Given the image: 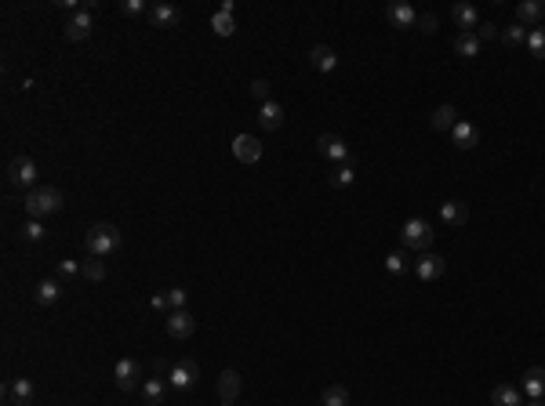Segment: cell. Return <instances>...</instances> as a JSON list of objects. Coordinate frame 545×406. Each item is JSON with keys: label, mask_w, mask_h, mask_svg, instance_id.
<instances>
[{"label": "cell", "mask_w": 545, "mask_h": 406, "mask_svg": "<svg viewBox=\"0 0 545 406\" xmlns=\"http://www.w3.org/2000/svg\"><path fill=\"white\" fill-rule=\"evenodd\" d=\"M22 207H26V214L33 218V221H44L47 214H58L62 210V192L58 189H33V192H26V200H22Z\"/></svg>", "instance_id": "cell-1"}, {"label": "cell", "mask_w": 545, "mask_h": 406, "mask_svg": "<svg viewBox=\"0 0 545 406\" xmlns=\"http://www.w3.org/2000/svg\"><path fill=\"white\" fill-rule=\"evenodd\" d=\"M84 247L91 257H109L117 247H120V229L117 225H109V221H99V225H91V232L84 239Z\"/></svg>", "instance_id": "cell-2"}, {"label": "cell", "mask_w": 545, "mask_h": 406, "mask_svg": "<svg viewBox=\"0 0 545 406\" xmlns=\"http://www.w3.org/2000/svg\"><path fill=\"white\" fill-rule=\"evenodd\" d=\"M8 182L15 189H26V192H33L37 185V164H33V156H11V164H8Z\"/></svg>", "instance_id": "cell-3"}, {"label": "cell", "mask_w": 545, "mask_h": 406, "mask_svg": "<svg viewBox=\"0 0 545 406\" xmlns=\"http://www.w3.org/2000/svg\"><path fill=\"white\" fill-rule=\"evenodd\" d=\"M432 236H437V232L429 229V221H425V218H407V221H404V229H400V239H404L411 251H422V254L429 251Z\"/></svg>", "instance_id": "cell-4"}, {"label": "cell", "mask_w": 545, "mask_h": 406, "mask_svg": "<svg viewBox=\"0 0 545 406\" xmlns=\"http://www.w3.org/2000/svg\"><path fill=\"white\" fill-rule=\"evenodd\" d=\"M197 378H200L197 360H179V363L168 370V384H171V388H179V392H189V388L197 384Z\"/></svg>", "instance_id": "cell-5"}, {"label": "cell", "mask_w": 545, "mask_h": 406, "mask_svg": "<svg viewBox=\"0 0 545 406\" xmlns=\"http://www.w3.org/2000/svg\"><path fill=\"white\" fill-rule=\"evenodd\" d=\"M91 11H95V0H84L80 4V11H73L70 15V22H66V40H84V37H91Z\"/></svg>", "instance_id": "cell-6"}, {"label": "cell", "mask_w": 545, "mask_h": 406, "mask_svg": "<svg viewBox=\"0 0 545 406\" xmlns=\"http://www.w3.org/2000/svg\"><path fill=\"white\" fill-rule=\"evenodd\" d=\"M316 153L327 156V160H339V164H349V145L339 135H320L316 138Z\"/></svg>", "instance_id": "cell-7"}, {"label": "cell", "mask_w": 545, "mask_h": 406, "mask_svg": "<svg viewBox=\"0 0 545 406\" xmlns=\"http://www.w3.org/2000/svg\"><path fill=\"white\" fill-rule=\"evenodd\" d=\"M233 156L240 160V164H259V160H262V142L251 138V135H236L233 138Z\"/></svg>", "instance_id": "cell-8"}, {"label": "cell", "mask_w": 545, "mask_h": 406, "mask_svg": "<svg viewBox=\"0 0 545 406\" xmlns=\"http://www.w3.org/2000/svg\"><path fill=\"white\" fill-rule=\"evenodd\" d=\"M193 330H197V319L189 316L186 308H174V312H168V334H171L174 341H186Z\"/></svg>", "instance_id": "cell-9"}, {"label": "cell", "mask_w": 545, "mask_h": 406, "mask_svg": "<svg viewBox=\"0 0 545 406\" xmlns=\"http://www.w3.org/2000/svg\"><path fill=\"white\" fill-rule=\"evenodd\" d=\"M444 269H447V262L440 254H432V251H425L418 262H414V276H418V280H440Z\"/></svg>", "instance_id": "cell-10"}, {"label": "cell", "mask_w": 545, "mask_h": 406, "mask_svg": "<svg viewBox=\"0 0 545 406\" xmlns=\"http://www.w3.org/2000/svg\"><path fill=\"white\" fill-rule=\"evenodd\" d=\"M33 396H37V388H33V381H29V378L8 381V403L11 406H29V403H33Z\"/></svg>", "instance_id": "cell-11"}, {"label": "cell", "mask_w": 545, "mask_h": 406, "mask_svg": "<svg viewBox=\"0 0 545 406\" xmlns=\"http://www.w3.org/2000/svg\"><path fill=\"white\" fill-rule=\"evenodd\" d=\"M113 378H117V388H120V392H131V388L138 384V360H117Z\"/></svg>", "instance_id": "cell-12"}, {"label": "cell", "mask_w": 545, "mask_h": 406, "mask_svg": "<svg viewBox=\"0 0 545 406\" xmlns=\"http://www.w3.org/2000/svg\"><path fill=\"white\" fill-rule=\"evenodd\" d=\"M542 19H545V4H542V0H523V4H516V22L520 26L535 29V26H542Z\"/></svg>", "instance_id": "cell-13"}, {"label": "cell", "mask_w": 545, "mask_h": 406, "mask_svg": "<svg viewBox=\"0 0 545 406\" xmlns=\"http://www.w3.org/2000/svg\"><path fill=\"white\" fill-rule=\"evenodd\" d=\"M386 19H389L396 29H407V26H414V22H418V15H414V8H411V4H404V0H396V4H389V8H386Z\"/></svg>", "instance_id": "cell-14"}, {"label": "cell", "mask_w": 545, "mask_h": 406, "mask_svg": "<svg viewBox=\"0 0 545 406\" xmlns=\"http://www.w3.org/2000/svg\"><path fill=\"white\" fill-rule=\"evenodd\" d=\"M451 138H455L458 149H476V142H480V127H476V124H466V120H458V124L451 127Z\"/></svg>", "instance_id": "cell-15"}, {"label": "cell", "mask_w": 545, "mask_h": 406, "mask_svg": "<svg viewBox=\"0 0 545 406\" xmlns=\"http://www.w3.org/2000/svg\"><path fill=\"white\" fill-rule=\"evenodd\" d=\"M520 392L527 396V399H542L545 396V366H531L523 373V388Z\"/></svg>", "instance_id": "cell-16"}, {"label": "cell", "mask_w": 545, "mask_h": 406, "mask_svg": "<svg viewBox=\"0 0 545 406\" xmlns=\"http://www.w3.org/2000/svg\"><path fill=\"white\" fill-rule=\"evenodd\" d=\"M451 19H455V26L462 29V33H476V26H480V15H476L473 4H455Z\"/></svg>", "instance_id": "cell-17"}, {"label": "cell", "mask_w": 545, "mask_h": 406, "mask_svg": "<svg viewBox=\"0 0 545 406\" xmlns=\"http://www.w3.org/2000/svg\"><path fill=\"white\" fill-rule=\"evenodd\" d=\"M309 62H313V69H320V73H334V69H339V55H334L327 44H316L313 51H309Z\"/></svg>", "instance_id": "cell-18"}, {"label": "cell", "mask_w": 545, "mask_h": 406, "mask_svg": "<svg viewBox=\"0 0 545 406\" xmlns=\"http://www.w3.org/2000/svg\"><path fill=\"white\" fill-rule=\"evenodd\" d=\"M211 29H215L218 37H233V33H236V22H233V4H229V0H226V4H222V8L215 11Z\"/></svg>", "instance_id": "cell-19"}, {"label": "cell", "mask_w": 545, "mask_h": 406, "mask_svg": "<svg viewBox=\"0 0 545 406\" xmlns=\"http://www.w3.org/2000/svg\"><path fill=\"white\" fill-rule=\"evenodd\" d=\"M259 124L266 127V131H277V127L284 124V105L280 102H262V109H259Z\"/></svg>", "instance_id": "cell-20"}, {"label": "cell", "mask_w": 545, "mask_h": 406, "mask_svg": "<svg viewBox=\"0 0 545 406\" xmlns=\"http://www.w3.org/2000/svg\"><path fill=\"white\" fill-rule=\"evenodd\" d=\"M491 406H523V392L516 384H498L491 392Z\"/></svg>", "instance_id": "cell-21"}, {"label": "cell", "mask_w": 545, "mask_h": 406, "mask_svg": "<svg viewBox=\"0 0 545 406\" xmlns=\"http://www.w3.org/2000/svg\"><path fill=\"white\" fill-rule=\"evenodd\" d=\"M218 396H222V403H233L240 396V373L236 370H222L218 373Z\"/></svg>", "instance_id": "cell-22"}, {"label": "cell", "mask_w": 545, "mask_h": 406, "mask_svg": "<svg viewBox=\"0 0 545 406\" xmlns=\"http://www.w3.org/2000/svg\"><path fill=\"white\" fill-rule=\"evenodd\" d=\"M149 22L160 26V29H171L174 22H179V8H174V4H153L149 8Z\"/></svg>", "instance_id": "cell-23"}, {"label": "cell", "mask_w": 545, "mask_h": 406, "mask_svg": "<svg viewBox=\"0 0 545 406\" xmlns=\"http://www.w3.org/2000/svg\"><path fill=\"white\" fill-rule=\"evenodd\" d=\"M440 218H444L447 225H466V221H469V207L462 203V200H447V203L440 207Z\"/></svg>", "instance_id": "cell-24"}, {"label": "cell", "mask_w": 545, "mask_h": 406, "mask_svg": "<svg viewBox=\"0 0 545 406\" xmlns=\"http://www.w3.org/2000/svg\"><path fill=\"white\" fill-rule=\"evenodd\" d=\"M164 392H168L164 378H149L146 384H142V399H146V406H160V403H164Z\"/></svg>", "instance_id": "cell-25"}, {"label": "cell", "mask_w": 545, "mask_h": 406, "mask_svg": "<svg viewBox=\"0 0 545 406\" xmlns=\"http://www.w3.org/2000/svg\"><path fill=\"white\" fill-rule=\"evenodd\" d=\"M33 298H37V305H55L62 298V287L55 280H40L37 290H33Z\"/></svg>", "instance_id": "cell-26"}, {"label": "cell", "mask_w": 545, "mask_h": 406, "mask_svg": "<svg viewBox=\"0 0 545 406\" xmlns=\"http://www.w3.org/2000/svg\"><path fill=\"white\" fill-rule=\"evenodd\" d=\"M455 124H458V109L455 105H440L437 112H432V127H437V131H451Z\"/></svg>", "instance_id": "cell-27"}, {"label": "cell", "mask_w": 545, "mask_h": 406, "mask_svg": "<svg viewBox=\"0 0 545 406\" xmlns=\"http://www.w3.org/2000/svg\"><path fill=\"white\" fill-rule=\"evenodd\" d=\"M455 51H458L462 58H476V55H480V37H476V33H458Z\"/></svg>", "instance_id": "cell-28"}, {"label": "cell", "mask_w": 545, "mask_h": 406, "mask_svg": "<svg viewBox=\"0 0 545 406\" xmlns=\"http://www.w3.org/2000/svg\"><path fill=\"white\" fill-rule=\"evenodd\" d=\"M327 182H331L334 189H345V185H352V182H357V171H352V164H339V167L331 171V178H327Z\"/></svg>", "instance_id": "cell-29"}, {"label": "cell", "mask_w": 545, "mask_h": 406, "mask_svg": "<svg viewBox=\"0 0 545 406\" xmlns=\"http://www.w3.org/2000/svg\"><path fill=\"white\" fill-rule=\"evenodd\" d=\"M324 406H349V388L345 384H331L324 388V399H320Z\"/></svg>", "instance_id": "cell-30"}, {"label": "cell", "mask_w": 545, "mask_h": 406, "mask_svg": "<svg viewBox=\"0 0 545 406\" xmlns=\"http://www.w3.org/2000/svg\"><path fill=\"white\" fill-rule=\"evenodd\" d=\"M527 51H531V58H545V26H535L527 33Z\"/></svg>", "instance_id": "cell-31"}, {"label": "cell", "mask_w": 545, "mask_h": 406, "mask_svg": "<svg viewBox=\"0 0 545 406\" xmlns=\"http://www.w3.org/2000/svg\"><path fill=\"white\" fill-rule=\"evenodd\" d=\"M527 33H531V29H527V26L512 22L509 29H502V40H505L509 47H520V44H527Z\"/></svg>", "instance_id": "cell-32"}, {"label": "cell", "mask_w": 545, "mask_h": 406, "mask_svg": "<svg viewBox=\"0 0 545 406\" xmlns=\"http://www.w3.org/2000/svg\"><path fill=\"white\" fill-rule=\"evenodd\" d=\"M80 272H84L91 283H102V280H106V265H102V257H91V262H84V269H80Z\"/></svg>", "instance_id": "cell-33"}, {"label": "cell", "mask_w": 545, "mask_h": 406, "mask_svg": "<svg viewBox=\"0 0 545 406\" xmlns=\"http://www.w3.org/2000/svg\"><path fill=\"white\" fill-rule=\"evenodd\" d=\"M19 232H22V239H26V243H40V239H44V225H40V221H33V218H29V221L22 225Z\"/></svg>", "instance_id": "cell-34"}, {"label": "cell", "mask_w": 545, "mask_h": 406, "mask_svg": "<svg viewBox=\"0 0 545 406\" xmlns=\"http://www.w3.org/2000/svg\"><path fill=\"white\" fill-rule=\"evenodd\" d=\"M251 99L254 102H269V80H251Z\"/></svg>", "instance_id": "cell-35"}, {"label": "cell", "mask_w": 545, "mask_h": 406, "mask_svg": "<svg viewBox=\"0 0 545 406\" xmlns=\"http://www.w3.org/2000/svg\"><path fill=\"white\" fill-rule=\"evenodd\" d=\"M186 298H189V294H186L182 287H171V290H168V305H171V312H174V308H186Z\"/></svg>", "instance_id": "cell-36"}, {"label": "cell", "mask_w": 545, "mask_h": 406, "mask_svg": "<svg viewBox=\"0 0 545 406\" xmlns=\"http://www.w3.org/2000/svg\"><path fill=\"white\" fill-rule=\"evenodd\" d=\"M476 37H480V44H484V40H494V37H502V33H498V26H494V22H480L476 26Z\"/></svg>", "instance_id": "cell-37"}, {"label": "cell", "mask_w": 545, "mask_h": 406, "mask_svg": "<svg viewBox=\"0 0 545 406\" xmlns=\"http://www.w3.org/2000/svg\"><path fill=\"white\" fill-rule=\"evenodd\" d=\"M414 26H418L422 33H437V26H440V19H437V15H418V22H414Z\"/></svg>", "instance_id": "cell-38"}, {"label": "cell", "mask_w": 545, "mask_h": 406, "mask_svg": "<svg viewBox=\"0 0 545 406\" xmlns=\"http://www.w3.org/2000/svg\"><path fill=\"white\" fill-rule=\"evenodd\" d=\"M80 269H84V265L73 262V257H62V262H58V276H66V280H70V276H76Z\"/></svg>", "instance_id": "cell-39"}, {"label": "cell", "mask_w": 545, "mask_h": 406, "mask_svg": "<svg viewBox=\"0 0 545 406\" xmlns=\"http://www.w3.org/2000/svg\"><path fill=\"white\" fill-rule=\"evenodd\" d=\"M386 269H389V272H404V269H407V257H404V254H389V257H386Z\"/></svg>", "instance_id": "cell-40"}, {"label": "cell", "mask_w": 545, "mask_h": 406, "mask_svg": "<svg viewBox=\"0 0 545 406\" xmlns=\"http://www.w3.org/2000/svg\"><path fill=\"white\" fill-rule=\"evenodd\" d=\"M120 11L124 15H142V11H146V0H124Z\"/></svg>", "instance_id": "cell-41"}, {"label": "cell", "mask_w": 545, "mask_h": 406, "mask_svg": "<svg viewBox=\"0 0 545 406\" xmlns=\"http://www.w3.org/2000/svg\"><path fill=\"white\" fill-rule=\"evenodd\" d=\"M153 308H160V312H164V308H171V305H168V294H156V298H153Z\"/></svg>", "instance_id": "cell-42"}, {"label": "cell", "mask_w": 545, "mask_h": 406, "mask_svg": "<svg viewBox=\"0 0 545 406\" xmlns=\"http://www.w3.org/2000/svg\"><path fill=\"white\" fill-rule=\"evenodd\" d=\"M527 406H542V399H531V403H527Z\"/></svg>", "instance_id": "cell-43"}, {"label": "cell", "mask_w": 545, "mask_h": 406, "mask_svg": "<svg viewBox=\"0 0 545 406\" xmlns=\"http://www.w3.org/2000/svg\"><path fill=\"white\" fill-rule=\"evenodd\" d=\"M222 406H233V403H222Z\"/></svg>", "instance_id": "cell-44"}, {"label": "cell", "mask_w": 545, "mask_h": 406, "mask_svg": "<svg viewBox=\"0 0 545 406\" xmlns=\"http://www.w3.org/2000/svg\"><path fill=\"white\" fill-rule=\"evenodd\" d=\"M8 406H11V403H8Z\"/></svg>", "instance_id": "cell-45"}]
</instances>
